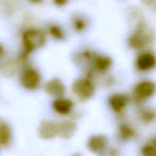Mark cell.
I'll list each match as a JSON object with an SVG mask.
<instances>
[{"mask_svg": "<svg viewBox=\"0 0 156 156\" xmlns=\"http://www.w3.org/2000/svg\"><path fill=\"white\" fill-rule=\"evenodd\" d=\"M46 41L44 34L37 29H30L23 35V43L24 51L21 55L22 59H26L34 49L41 47Z\"/></svg>", "mask_w": 156, "mask_h": 156, "instance_id": "1", "label": "cell"}, {"mask_svg": "<svg viewBox=\"0 0 156 156\" xmlns=\"http://www.w3.org/2000/svg\"><path fill=\"white\" fill-rule=\"evenodd\" d=\"M153 33L146 28L143 24H140L128 39L129 46L134 49H140L151 44L153 40Z\"/></svg>", "mask_w": 156, "mask_h": 156, "instance_id": "2", "label": "cell"}, {"mask_svg": "<svg viewBox=\"0 0 156 156\" xmlns=\"http://www.w3.org/2000/svg\"><path fill=\"white\" fill-rule=\"evenodd\" d=\"M72 91L79 99L85 101L93 96L94 88L93 83L89 79L80 78L73 83Z\"/></svg>", "mask_w": 156, "mask_h": 156, "instance_id": "3", "label": "cell"}, {"mask_svg": "<svg viewBox=\"0 0 156 156\" xmlns=\"http://www.w3.org/2000/svg\"><path fill=\"white\" fill-rule=\"evenodd\" d=\"M156 91V85L150 80H143L139 82L134 89V99L141 101L151 97Z\"/></svg>", "mask_w": 156, "mask_h": 156, "instance_id": "4", "label": "cell"}, {"mask_svg": "<svg viewBox=\"0 0 156 156\" xmlns=\"http://www.w3.org/2000/svg\"><path fill=\"white\" fill-rule=\"evenodd\" d=\"M40 82L38 73L32 68H29L24 71L21 77V84L25 89L34 90L36 89Z\"/></svg>", "mask_w": 156, "mask_h": 156, "instance_id": "5", "label": "cell"}, {"mask_svg": "<svg viewBox=\"0 0 156 156\" xmlns=\"http://www.w3.org/2000/svg\"><path fill=\"white\" fill-rule=\"evenodd\" d=\"M38 133L44 140L54 138L58 135V125L51 121H44L38 127Z\"/></svg>", "mask_w": 156, "mask_h": 156, "instance_id": "6", "label": "cell"}, {"mask_svg": "<svg viewBox=\"0 0 156 156\" xmlns=\"http://www.w3.org/2000/svg\"><path fill=\"white\" fill-rule=\"evenodd\" d=\"M136 66L141 71L151 70L156 66V57L151 52L142 53L136 58Z\"/></svg>", "mask_w": 156, "mask_h": 156, "instance_id": "7", "label": "cell"}, {"mask_svg": "<svg viewBox=\"0 0 156 156\" xmlns=\"http://www.w3.org/2000/svg\"><path fill=\"white\" fill-rule=\"evenodd\" d=\"M44 91L46 93L60 98L65 93L66 88L62 81L58 78H52L48 80L44 85Z\"/></svg>", "mask_w": 156, "mask_h": 156, "instance_id": "8", "label": "cell"}, {"mask_svg": "<svg viewBox=\"0 0 156 156\" xmlns=\"http://www.w3.org/2000/svg\"><path fill=\"white\" fill-rule=\"evenodd\" d=\"M108 143L107 138L103 135H94L90 136L88 140V149L93 152L98 153L102 151Z\"/></svg>", "mask_w": 156, "mask_h": 156, "instance_id": "9", "label": "cell"}, {"mask_svg": "<svg viewBox=\"0 0 156 156\" xmlns=\"http://www.w3.org/2000/svg\"><path fill=\"white\" fill-rule=\"evenodd\" d=\"M58 125V135L57 136L61 138L68 140L71 138L74 134L77 126L75 122L72 121H65L57 124Z\"/></svg>", "mask_w": 156, "mask_h": 156, "instance_id": "10", "label": "cell"}, {"mask_svg": "<svg viewBox=\"0 0 156 156\" xmlns=\"http://www.w3.org/2000/svg\"><path fill=\"white\" fill-rule=\"evenodd\" d=\"M108 102L112 108L116 113L122 111L127 104V98L123 94H115L110 97Z\"/></svg>", "mask_w": 156, "mask_h": 156, "instance_id": "11", "label": "cell"}, {"mask_svg": "<svg viewBox=\"0 0 156 156\" xmlns=\"http://www.w3.org/2000/svg\"><path fill=\"white\" fill-rule=\"evenodd\" d=\"M73 102L66 98H58L52 103L54 110L58 113L66 115L68 113L73 107Z\"/></svg>", "mask_w": 156, "mask_h": 156, "instance_id": "12", "label": "cell"}, {"mask_svg": "<svg viewBox=\"0 0 156 156\" xmlns=\"http://www.w3.org/2000/svg\"><path fill=\"white\" fill-rule=\"evenodd\" d=\"M12 139V132L10 126L4 121L0 122V144L2 147L9 146Z\"/></svg>", "mask_w": 156, "mask_h": 156, "instance_id": "13", "label": "cell"}, {"mask_svg": "<svg viewBox=\"0 0 156 156\" xmlns=\"http://www.w3.org/2000/svg\"><path fill=\"white\" fill-rule=\"evenodd\" d=\"M112 59L105 55H96L94 57V66L99 71H107L112 65Z\"/></svg>", "mask_w": 156, "mask_h": 156, "instance_id": "14", "label": "cell"}, {"mask_svg": "<svg viewBox=\"0 0 156 156\" xmlns=\"http://www.w3.org/2000/svg\"><path fill=\"white\" fill-rule=\"evenodd\" d=\"M119 132L121 138L124 141L129 140L135 135V131L126 124H122L120 126Z\"/></svg>", "mask_w": 156, "mask_h": 156, "instance_id": "15", "label": "cell"}, {"mask_svg": "<svg viewBox=\"0 0 156 156\" xmlns=\"http://www.w3.org/2000/svg\"><path fill=\"white\" fill-rule=\"evenodd\" d=\"M155 116V113L153 110L148 108L143 109L140 113V118L143 122L146 123L152 122Z\"/></svg>", "mask_w": 156, "mask_h": 156, "instance_id": "16", "label": "cell"}, {"mask_svg": "<svg viewBox=\"0 0 156 156\" xmlns=\"http://www.w3.org/2000/svg\"><path fill=\"white\" fill-rule=\"evenodd\" d=\"M49 32L51 35L58 40H62L64 38V35L62 30L57 26H52L49 28Z\"/></svg>", "mask_w": 156, "mask_h": 156, "instance_id": "17", "label": "cell"}, {"mask_svg": "<svg viewBox=\"0 0 156 156\" xmlns=\"http://www.w3.org/2000/svg\"><path fill=\"white\" fill-rule=\"evenodd\" d=\"M141 152L144 155H156V146L151 144H147L143 147Z\"/></svg>", "mask_w": 156, "mask_h": 156, "instance_id": "18", "label": "cell"}, {"mask_svg": "<svg viewBox=\"0 0 156 156\" xmlns=\"http://www.w3.org/2000/svg\"><path fill=\"white\" fill-rule=\"evenodd\" d=\"M74 26L77 31H80L85 29L86 23L85 21L82 18H77L74 20Z\"/></svg>", "mask_w": 156, "mask_h": 156, "instance_id": "19", "label": "cell"}, {"mask_svg": "<svg viewBox=\"0 0 156 156\" xmlns=\"http://www.w3.org/2000/svg\"><path fill=\"white\" fill-rule=\"evenodd\" d=\"M16 63L15 62H9L7 63L5 66H4V73L5 74H10V76L12 74H13L14 72H15Z\"/></svg>", "mask_w": 156, "mask_h": 156, "instance_id": "20", "label": "cell"}, {"mask_svg": "<svg viewBox=\"0 0 156 156\" xmlns=\"http://www.w3.org/2000/svg\"><path fill=\"white\" fill-rule=\"evenodd\" d=\"M67 1L68 0H54V2L58 5H63L66 3Z\"/></svg>", "mask_w": 156, "mask_h": 156, "instance_id": "21", "label": "cell"}, {"mask_svg": "<svg viewBox=\"0 0 156 156\" xmlns=\"http://www.w3.org/2000/svg\"><path fill=\"white\" fill-rule=\"evenodd\" d=\"M30 2H34V3H37V2H40L41 0H29Z\"/></svg>", "mask_w": 156, "mask_h": 156, "instance_id": "22", "label": "cell"}, {"mask_svg": "<svg viewBox=\"0 0 156 156\" xmlns=\"http://www.w3.org/2000/svg\"><path fill=\"white\" fill-rule=\"evenodd\" d=\"M155 146H156V141H155Z\"/></svg>", "mask_w": 156, "mask_h": 156, "instance_id": "23", "label": "cell"}]
</instances>
